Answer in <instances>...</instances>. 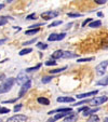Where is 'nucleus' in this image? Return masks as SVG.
<instances>
[{"label": "nucleus", "mask_w": 108, "mask_h": 122, "mask_svg": "<svg viewBox=\"0 0 108 122\" xmlns=\"http://www.w3.org/2000/svg\"><path fill=\"white\" fill-rule=\"evenodd\" d=\"M52 79H53V76H46L42 78L41 81H42V83H49L52 81Z\"/></svg>", "instance_id": "393cba45"}, {"label": "nucleus", "mask_w": 108, "mask_h": 122, "mask_svg": "<svg viewBox=\"0 0 108 122\" xmlns=\"http://www.w3.org/2000/svg\"><path fill=\"white\" fill-rule=\"evenodd\" d=\"M67 15L69 17H78V16H81V14L80 13H68Z\"/></svg>", "instance_id": "2f4dec72"}, {"label": "nucleus", "mask_w": 108, "mask_h": 122, "mask_svg": "<svg viewBox=\"0 0 108 122\" xmlns=\"http://www.w3.org/2000/svg\"><path fill=\"white\" fill-rule=\"evenodd\" d=\"M65 37H66L65 32H62V34H51L48 37V40L49 41H61Z\"/></svg>", "instance_id": "423d86ee"}, {"label": "nucleus", "mask_w": 108, "mask_h": 122, "mask_svg": "<svg viewBox=\"0 0 108 122\" xmlns=\"http://www.w3.org/2000/svg\"><path fill=\"white\" fill-rule=\"evenodd\" d=\"M96 121H98V117L95 115H92L90 117V119L87 120V122H96Z\"/></svg>", "instance_id": "bb28decb"}, {"label": "nucleus", "mask_w": 108, "mask_h": 122, "mask_svg": "<svg viewBox=\"0 0 108 122\" xmlns=\"http://www.w3.org/2000/svg\"><path fill=\"white\" fill-rule=\"evenodd\" d=\"M15 80H16V82H17V84L24 85L26 82L29 81V79H28L27 75H26V71H21L19 75H17V78H16Z\"/></svg>", "instance_id": "7ed1b4c3"}, {"label": "nucleus", "mask_w": 108, "mask_h": 122, "mask_svg": "<svg viewBox=\"0 0 108 122\" xmlns=\"http://www.w3.org/2000/svg\"><path fill=\"white\" fill-rule=\"evenodd\" d=\"M77 119H78V115L77 113H74V112H71L69 116H67L66 118H65L64 122H76Z\"/></svg>", "instance_id": "9b49d317"}, {"label": "nucleus", "mask_w": 108, "mask_h": 122, "mask_svg": "<svg viewBox=\"0 0 108 122\" xmlns=\"http://www.w3.org/2000/svg\"><path fill=\"white\" fill-rule=\"evenodd\" d=\"M108 101V97L107 96H101V97H94V98L90 99V105L93 107L95 106H99V105H102V104L106 103V102Z\"/></svg>", "instance_id": "f03ea898"}, {"label": "nucleus", "mask_w": 108, "mask_h": 122, "mask_svg": "<svg viewBox=\"0 0 108 122\" xmlns=\"http://www.w3.org/2000/svg\"><path fill=\"white\" fill-rule=\"evenodd\" d=\"M98 93V91L95 90V91H91V92H87V93H82V94H78L77 95V98L78 99H82V98H87L89 96H95V95Z\"/></svg>", "instance_id": "1a4fd4ad"}, {"label": "nucleus", "mask_w": 108, "mask_h": 122, "mask_svg": "<svg viewBox=\"0 0 108 122\" xmlns=\"http://www.w3.org/2000/svg\"><path fill=\"white\" fill-rule=\"evenodd\" d=\"M40 67H41V64H37L36 66H34V67H30V68H27L26 69V72H31V71H35V70H37V69H39Z\"/></svg>", "instance_id": "412c9836"}, {"label": "nucleus", "mask_w": 108, "mask_h": 122, "mask_svg": "<svg viewBox=\"0 0 108 122\" xmlns=\"http://www.w3.org/2000/svg\"><path fill=\"white\" fill-rule=\"evenodd\" d=\"M0 122H1V120H0Z\"/></svg>", "instance_id": "37998d69"}, {"label": "nucleus", "mask_w": 108, "mask_h": 122, "mask_svg": "<svg viewBox=\"0 0 108 122\" xmlns=\"http://www.w3.org/2000/svg\"><path fill=\"white\" fill-rule=\"evenodd\" d=\"M91 22H92V19H87V20H85V21H84V22H83V23H82V27H84V26L87 25V24L91 23Z\"/></svg>", "instance_id": "f704fd0d"}, {"label": "nucleus", "mask_w": 108, "mask_h": 122, "mask_svg": "<svg viewBox=\"0 0 108 122\" xmlns=\"http://www.w3.org/2000/svg\"><path fill=\"white\" fill-rule=\"evenodd\" d=\"M26 19H27V20H35V19H36V14H35V13L29 14V15L26 16Z\"/></svg>", "instance_id": "473e14b6"}, {"label": "nucleus", "mask_w": 108, "mask_h": 122, "mask_svg": "<svg viewBox=\"0 0 108 122\" xmlns=\"http://www.w3.org/2000/svg\"><path fill=\"white\" fill-rule=\"evenodd\" d=\"M8 112H10L9 108H5V107H1V108H0V113H8Z\"/></svg>", "instance_id": "7c9ffc66"}, {"label": "nucleus", "mask_w": 108, "mask_h": 122, "mask_svg": "<svg viewBox=\"0 0 108 122\" xmlns=\"http://www.w3.org/2000/svg\"><path fill=\"white\" fill-rule=\"evenodd\" d=\"M99 110V108H93V109H89V107H87L85 110H83V113L82 115L84 116V117H87V116H92L93 113L97 112V111Z\"/></svg>", "instance_id": "ddd939ff"}, {"label": "nucleus", "mask_w": 108, "mask_h": 122, "mask_svg": "<svg viewBox=\"0 0 108 122\" xmlns=\"http://www.w3.org/2000/svg\"><path fill=\"white\" fill-rule=\"evenodd\" d=\"M46 66H55L56 65V62L54 60H52V61H46Z\"/></svg>", "instance_id": "c85d7f7f"}, {"label": "nucleus", "mask_w": 108, "mask_h": 122, "mask_svg": "<svg viewBox=\"0 0 108 122\" xmlns=\"http://www.w3.org/2000/svg\"><path fill=\"white\" fill-rule=\"evenodd\" d=\"M3 8H5V5H3V3H1V5H0V10L3 9Z\"/></svg>", "instance_id": "ea45409f"}, {"label": "nucleus", "mask_w": 108, "mask_h": 122, "mask_svg": "<svg viewBox=\"0 0 108 122\" xmlns=\"http://www.w3.org/2000/svg\"><path fill=\"white\" fill-rule=\"evenodd\" d=\"M71 112H61V113H57V115L55 116V117L53 118L54 119V121L55 120H58V119H61V118H64V117H67V116H69Z\"/></svg>", "instance_id": "a211bd4d"}, {"label": "nucleus", "mask_w": 108, "mask_h": 122, "mask_svg": "<svg viewBox=\"0 0 108 122\" xmlns=\"http://www.w3.org/2000/svg\"><path fill=\"white\" fill-rule=\"evenodd\" d=\"M94 57H87V58H79L77 62L78 63H83V62H90V61H93Z\"/></svg>", "instance_id": "cd10ccee"}, {"label": "nucleus", "mask_w": 108, "mask_h": 122, "mask_svg": "<svg viewBox=\"0 0 108 122\" xmlns=\"http://www.w3.org/2000/svg\"><path fill=\"white\" fill-rule=\"evenodd\" d=\"M37 46L39 49H41V50H46V49H48V44L46 43H43V42H38L37 43Z\"/></svg>", "instance_id": "a878e982"}, {"label": "nucleus", "mask_w": 108, "mask_h": 122, "mask_svg": "<svg viewBox=\"0 0 108 122\" xmlns=\"http://www.w3.org/2000/svg\"><path fill=\"white\" fill-rule=\"evenodd\" d=\"M32 51V49L31 48H27V49H24V50H22V51H20V55L21 56H23V55H26V54H28V53H30Z\"/></svg>", "instance_id": "4be33fe9"}, {"label": "nucleus", "mask_w": 108, "mask_h": 122, "mask_svg": "<svg viewBox=\"0 0 108 122\" xmlns=\"http://www.w3.org/2000/svg\"><path fill=\"white\" fill-rule=\"evenodd\" d=\"M36 38H35V39H31V40H29V41H26V42H24V46H27V44H31V43H35V42H36Z\"/></svg>", "instance_id": "72a5a7b5"}, {"label": "nucleus", "mask_w": 108, "mask_h": 122, "mask_svg": "<svg viewBox=\"0 0 108 122\" xmlns=\"http://www.w3.org/2000/svg\"><path fill=\"white\" fill-rule=\"evenodd\" d=\"M56 16H58V12L56 11H46L41 14V17L46 21H49L51 19H55Z\"/></svg>", "instance_id": "39448f33"}, {"label": "nucleus", "mask_w": 108, "mask_h": 122, "mask_svg": "<svg viewBox=\"0 0 108 122\" xmlns=\"http://www.w3.org/2000/svg\"><path fill=\"white\" fill-rule=\"evenodd\" d=\"M5 41H8V38H3V39H0V44H3Z\"/></svg>", "instance_id": "4c0bfd02"}, {"label": "nucleus", "mask_w": 108, "mask_h": 122, "mask_svg": "<svg viewBox=\"0 0 108 122\" xmlns=\"http://www.w3.org/2000/svg\"><path fill=\"white\" fill-rule=\"evenodd\" d=\"M63 54H64V51H62V50H56L55 52L52 54V56H51V57H52L53 60H58V58H63Z\"/></svg>", "instance_id": "4468645a"}, {"label": "nucleus", "mask_w": 108, "mask_h": 122, "mask_svg": "<svg viewBox=\"0 0 108 122\" xmlns=\"http://www.w3.org/2000/svg\"><path fill=\"white\" fill-rule=\"evenodd\" d=\"M38 103L41 104V105H46V106H48L49 104H50V101H49L48 98H46V97H38Z\"/></svg>", "instance_id": "dca6fc26"}, {"label": "nucleus", "mask_w": 108, "mask_h": 122, "mask_svg": "<svg viewBox=\"0 0 108 122\" xmlns=\"http://www.w3.org/2000/svg\"><path fill=\"white\" fill-rule=\"evenodd\" d=\"M38 31H39V28L29 29V30H26V31H25V35H27V36H29V35H35V34H37Z\"/></svg>", "instance_id": "5701e85b"}, {"label": "nucleus", "mask_w": 108, "mask_h": 122, "mask_svg": "<svg viewBox=\"0 0 108 122\" xmlns=\"http://www.w3.org/2000/svg\"><path fill=\"white\" fill-rule=\"evenodd\" d=\"M31 88V81H28V82H26L24 85H22V89H21V91H20V93H19V96H17V98H22V97L24 96V95L26 94V92H27L29 89Z\"/></svg>", "instance_id": "6e6552de"}, {"label": "nucleus", "mask_w": 108, "mask_h": 122, "mask_svg": "<svg viewBox=\"0 0 108 122\" xmlns=\"http://www.w3.org/2000/svg\"><path fill=\"white\" fill-rule=\"evenodd\" d=\"M102 25V22L101 21H95V22H91L89 25V27L91 28H95V27H99Z\"/></svg>", "instance_id": "aec40b11"}, {"label": "nucleus", "mask_w": 108, "mask_h": 122, "mask_svg": "<svg viewBox=\"0 0 108 122\" xmlns=\"http://www.w3.org/2000/svg\"><path fill=\"white\" fill-rule=\"evenodd\" d=\"M95 2L98 5H104V3H106V0H95Z\"/></svg>", "instance_id": "e433bc0d"}, {"label": "nucleus", "mask_w": 108, "mask_h": 122, "mask_svg": "<svg viewBox=\"0 0 108 122\" xmlns=\"http://www.w3.org/2000/svg\"><path fill=\"white\" fill-rule=\"evenodd\" d=\"M8 19L9 17H7V16H0V26L5 25L8 23Z\"/></svg>", "instance_id": "b1692460"}, {"label": "nucleus", "mask_w": 108, "mask_h": 122, "mask_svg": "<svg viewBox=\"0 0 108 122\" xmlns=\"http://www.w3.org/2000/svg\"><path fill=\"white\" fill-rule=\"evenodd\" d=\"M21 108H22V105H15V106H14V111L17 112L19 110H21Z\"/></svg>", "instance_id": "c9c22d12"}, {"label": "nucleus", "mask_w": 108, "mask_h": 122, "mask_svg": "<svg viewBox=\"0 0 108 122\" xmlns=\"http://www.w3.org/2000/svg\"><path fill=\"white\" fill-rule=\"evenodd\" d=\"M57 102H58V103H74L75 98H74V97H64V96H61V97H57Z\"/></svg>", "instance_id": "f8f14e48"}, {"label": "nucleus", "mask_w": 108, "mask_h": 122, "mask_svg": "<svg viewBox=\"0 0 108 122\" xmlns=\"http://www.w3.org/2000/svg\"><path fill=\"white\" fill-rule=\"evenodd\" d=\"M97 15H98V16H103V13H102V12H98V13H97Z\"/></svg>", "instance_id": "a19ab883"}, {"label": "nucleus", "mask_w": 108, "mask_h": 122, "mask_svg": "<svg viewBox=\"0 0 108 122\" xmlns=\"http://www.w3.org/2000/svg\"><path fill=\"white\" fill-rule=\"evenodd\" d=\"M13 102H15V99H10V101H3L2 103H3V104H7V103H13Z\"/></svg>", "instance_id": "58836bf2"}, {"label": "nucleus", "mask_w": 108, "mask_h": 122, "mask_svg": "<svg viewBox=\"0 0 108 122\" xmlns=\"http://www.w3.org/2000/svg\"><path fill=\"white\" fill-rule=\"evenodd\" d=\"M104 122H108V117H107V118H105V119H104Z\"/></svg>", "instance_id": "79ce46f5"}, {"label": "nucleus", "mask_w": 108, "mask_h": 122, "mask_svg": "<svg viewBox=\"0 0 108 122\" xmlns=\"http://www.w3.org/2000/svg\"><path fill=\"white\" fill-rule=\"evenodd\" d=\"M66 68H67V66H64V67H62V68H57V69H53V70H50V74H51V75L58 74V72L64 71V70H65Z\"/></svg>", "instance_id": "6ab92c4d"}, {"label": "nucleus", "mask_w": 108, "mask_h": 122, "mask_svg": "<svg viewBox=\"0 0 108 122\" xmlns=\"http://www.w3.org/2000/svg\"><path fill=\"white\" fill-rule=\"evenodd\" d=\"M77 54L72 53V52H69V51H64V54H63V58H74L77 57Z\"/></svg>", "instance_id": "2eb2a0df"}, {"label": "nucleus", "mask_w": 108, "mask_h": 122, "mask_svg": "<svg viewBox=\"0 0 108 122\" xmlns=\"http://www.w3.org/2000/svg\"><path fill=\"white\" fill-rule=\"evenodd\" d=\"M108 66V61H104V62L99 63L96 67H95V70H96V74L102 76V75L105 74L106 71V67Z\"/></svg>", "instance_id": "20e7f679"}, {"label": "nucleus", "mask_w": 108, "mask_h": 122, "mask_svg": "<svg viewBox=\"0 0 108 122\" xmlns=\"http://www.w3.org/2000/svg\"><path fill=\"white\" fill-rule=\"evenodd\" d=\"M61 24H62V21H55V22H53L52 24H50V25H49V27H54V26L61 25Z\"/></svg>", "instance_id": "c756f323"}, {"label": "nucleus", "mask_w": 108, "mask_h": 122, "mask_svg": "<svg viewBox=\"0 0 108 122\" xmlns=\"http://www.w3.org/2000/svg\"><path fill=\"white\" fill-rule=\"evenodd\" d=\"M15 78H8L3 81L1 84H0V94H3V93H7L11 90V88L15 83Z\"/></svg>", "instance_id": "f257e3e1"}, {"label": "nucleus", "mask_w": 108, "mask_h": 122, "mask_svg": "<svg viewBox=\"0 0 108 122\" xmlns=\"http://www.w3.org/2000/svg\"><path fill=\"white\" fill-rule=\"evenodd\" d=\"M26 121H27V117L24 115H15L7 120V122H26Z\"/></svg>", "instance_id": "0eeeda50"}, {"label": "nucleus", "mask_w": 108, "mask_h": 122, "mask_svg": "<svg viewBox=\"0 0 108 122\" xmlns=\"http://www.w3.org/2000/svg\"><path fill=\"white\" fill-rule=\"evenodd\" d=\"M55 112H72V109L69 108V107H64V108H57L55 110H51L49 111V115H52V113Z\"/></svg>", "instance_id": "9d476101"}, {"label": "nucleus", "mask_w": 108, "mask_h": 122, "mask_svg": "<svg viewBox=\"0 0 108 122\" xmlns=\"http://www.w3.org/2000/svg\"><path fill=\"white\" fill-rule=\"evenodd\" d=\"M96 85H108V76H106L105 78L101 79L99 81H97Z\"/></svg>", "instance_id": "f3484780"}]
</instances>
